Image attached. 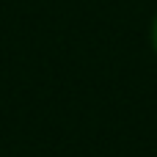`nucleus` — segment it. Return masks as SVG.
I'll use <instances>...</instances> for the list:
<instances>
[{"label":"nucleus","mask_w":157,"mask_h":157,"mask_svg":"<svg viewBox=\"0 0 157 157\" xmlns=\"http://www.w3.org/2000/svg\"><path fill=\"white\" fill-rule=\"evenodd\" d=\"M152 41H155V50H157V17H155V28H152Z\"/></svg>","instance_id":"f257e3e1"}]
</instances>
